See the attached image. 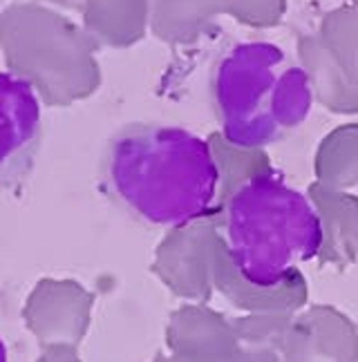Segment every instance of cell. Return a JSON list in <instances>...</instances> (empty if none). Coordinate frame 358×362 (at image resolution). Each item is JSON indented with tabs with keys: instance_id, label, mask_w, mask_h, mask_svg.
Returning a JSON list of instances; mask_svg holds the SVG:
<instances>
[{
	"instance_id": "1",
	"label": "cell",
	"mask_w": 358,
	"mask_h": 362,
	"mask_svg": "<svg viewBox=\"0 0 358 362\" xmlns=\"http://www.w3.org/2000/svg\"><path fill=\"white\" fill-rule=\"evenodd\" d=\"M101 177L110 197L148 226L175 230L215 217L219 173L211 144L177 125L130 123L117 130Z\"/></svg>"
},
{
	"instance_id": "2",
	"label": "cell",
	"mask_w": 358,
	"mask_h": 362,
	"mask_svg": "<svg viewBox=\"0 0 358 362\" xmlns=\"http://www.w3.org/2000/svg\"><path fill=\"white\" fill-rule=\"evenodd\" d=\"M284 54L267 43L233 47L217 63L211 92L229 144L265 148L307 119L311 88L300 67H282Z\"/></svg>"
},
{
	"instance_id": "3",
	"label": "cell",
	"mask_w": 358,
	"mask_h": 362,
	"mask_svg": "<svg viewBox=\"0 0 358 362\" xmlns=\"http://www.w3.org/2000/svg\"><path fill=\"white\" fill-rule=\"evenodd\" d=\"M43 134V105L25 76L0 72V188L30 173Z\"/></svg>"
},
{
	"instance_id": "4",
	"label": "cell",
	"mask_w": 358,
	"mask_h": 362,
	"mask_svg": "<svg viewBox=\"0 0 358 362\" xmlns=\"http://www.w3.org/2000/svg\"><path fill=\"white\" fill-rule=\"evenodd\" d=\"M282 362H358V329L336 306H311L291 317Z\"/></svg>"
},
{
	"instance_id": "5",
	"label": "cell",
	"mask_w": 358,
	"mask_h": 362,
	"mask_svg": "<svg viewBox=\"0 0 358 362\" xmlns=\"http://www.w3.org/2000/svg\"><path fill=\"white\" fill-rule=\"evenodd\" d=\"M307 199L321 221L323 244L318 262L338 271L358 262V197L347 190H329L321 184L307 188Z\"/></svg>"
},
{
	"instance_id": "6",
	"label": "cell",
	"mask_w": 358,
	"mask_h": 362,
	"mask_svg": "<svg viewBox=\"0 0 358 362\" xmlns=\"http://www.w3.org/2000/svg\"><path fill=\"white\" fill-rule=\"evenodd\" d=\"M300 69L305 72L311 96L338 115L358 112V86L350 81L342 67L329 54L318 34L302 36L298 43Z\"/></svg>"
},
{
	"instance_id": "7",
	"label": "cell",
	"mask_w": 358,
	"mask_h": 362,
	"mask_svg": "<svg viewBox=\"0 0 358 362\" xmlns=\"http://www.w3.org/2000/svg\"><path fill=\"white\" fill-rule=\"evenodd\" d=\"M316 184L329 190L358 186V123L340 125L329 132L313 157Z\"/></svg>"
},
{
	"instance_id": "8",
	"label": "cell",
	"mask_w": 358,
	"mask_h": 362,
	"mask_svg": "<svg viewBox=\"0 0 358 362\" xmlns=\"http://www.w3.org/2000/svg\"><path fill=\"white\" fill-rule=\"evenodd\" d=\"M213 157L219 173V190H217V206H215V221L219 219V213L226 206V202L236 194L244 184L251 179L273 170L271 159L265 152V148H240L229 144L219 134L209 139Z\"/></svg>"
},
{
	"instance_id": "9",
	"label": "cell",
	"mask_w": 358,
	"mask_h": 362,
	"mask_svg": "<svg viewBox=\"0 0 358 362\" xmlns=\"http://www.w3.org/2000/svg\"><path fill=\"white\" fill-rule=\"evenodd\" d=\"M318 36L342 72L358 86V5H342L329 11L321 23Z\"/></svg>"
},
{
	"instance_id": "10",
	"label": "cell",
	"mask_w": 358,
	"mask_h": 362,
	"mask_svg": "<svg viewBox=\"0 0 358 362\" xmlns=\"http://www.w3.org/2000/svg\"><path fill=\"white\" fill-rule=\"evenodd\" d=\"M219 5L251 27H273L282 21L287 0H219Z\"/></svg>"
},
{
	"instance_id": "11",
	"label": "cell",
	"mask_w": 358,
	"mask_h": 362,
	"mask_svg": "<svg viewBox=\"0 0 358 362\" xmlns=\"http://www.w3.org/2000/svg\"><path fill=\"white\" fill-rule=\"evenodd\" d=\"M0 362H9V351H7V344H5L3 336H0Z\"/></svg>"
}]
</instances>
